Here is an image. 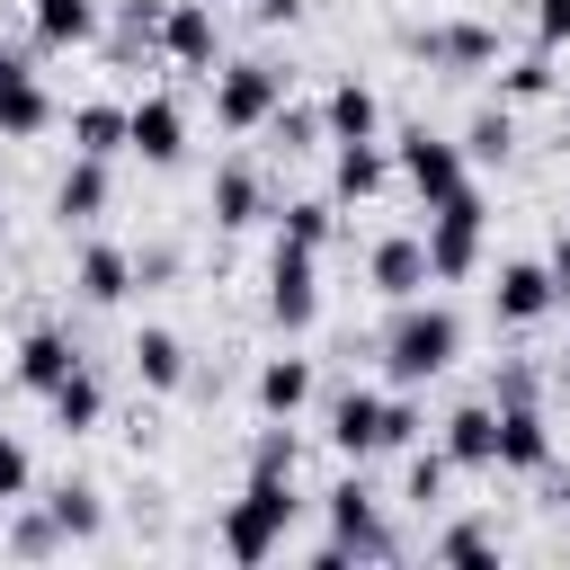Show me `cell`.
<instances>
[{"label": "cell", "instance_id": "1", "mask_svg": "<svg viewBox=\"0 0 570 570\" xmlns=\"http://www.w3.org/2000/svg\"><path fill=\"white\" fill-rule=\"evenodd\" d=\"M383 374L401 383V392H419V383H436L454 356H463V321L445 312V303H428V294H410V303H392V321H383Z\"/></svg>", "mask_w": 570, "mask_h": 570}, {"label": "cell", "instance_id": "2", "mask_svg": "<svg viewBox=\"0 0 570 570\" xmlns=\"http://www.w3.org/2000/svg\"><path fill=\"white\" fill-rule=\"evenodd\" d=\"M285 525H294V472H249L232 517H223V552L232 561H267L285 543Z\"/></svg>", "mask_w": 570, "mask_h": 570}, {"label": "cell", "instance_id": "3", "mask_svg": "<svg viewBox=\"0 0 570 570\" xmlns=\"http://www.w3.org/2000/svg\"><path fill=\"white\" fill-rule=\"evenodd\" d=\"M481 232H490V205H481V187H454L445 205H428V232H419V249H428V276H436V285H463V276L481 267Z\"/></svg>", "mask_w": 570, "mask_h": 570}, {"label": "cell", "instance_id": "4", "mask_svg": "<svg viewBox=\"0 0 570 570\" xmlns=\"http://www.w3.org/2000/svg\"><path fill=\"white\" fill-rule=\"evenodd\" d=\"M321 508H330V543H321V570H338V561H392V552H401V534L374 517V490H365V481H338Z\"/></svg>", "mask_w": 570, "mask_h": 570}, {"label": "cell", "instance_id": "5", "mask_svg": "<svg viewBox=\"0 0 570 570\" xmlns=\"http://www.w3.org/2000/svg\"><path fill=\"white\" fill-rule=\"evenodd\" d=\"M205 80H214V125H223V134H258V125L285 107V71H276V62H258V53H240V62L205 71Z\"/></svg>", "mask_w": 570, "mask_h": 570}, {"label": "cell", "instance_id": "6", "mask_svg": "<svg viewBox=\"0 0 570 570\" xmlns=\"http://www.w3.org/2000/svg\"><path fill=\"white\" fill-rule=\"evenodd\" d=\"M392 178H410V196H419V205H445L454 187H472V160H463V142H445V134L410 125V134L392 142Z\"/></svg>", "mask_w": 570, "mask_h": 570}, {"label": "cell", "instance_id": "7", "mask_svg": "<svg viewBox=\"0 0 570 570\" xmlns=\"http://www.w3.org/2000/svg\"><path fill=\"white\" fill-rule=\"evenodd\" d=\"M267 321H276L285 338H303V330L321 321V258H312V249H285V240H276V258H267Z\"/></svg>", "mask_w": 570, "mask_h": 570}, {"label": "cell", "instance_id": "8", "mask_svg": "<svg viewBox=\"0 0 570 570\" xmlns=\"http://www.w3.org/2000/svg\"><path fill=\"white\" fill-rule=\"evenodd\" d=\"M490 312H499L508 330H534L543 312H561L552 267H543V258H508V267H499V285H490Z\"/></svg>", "mask_w": 570, "mask_h": 570}, {"label": "cell", "instance_id": "9", "mask_svg": "<svg viewBox=\"0 0 570 570\" xmlns=\"http://www.w3.org/2000/svg\"><path fill=\"white\" fill-rule=\"evenodd\" d=\"M160 53H169L178 71H214V62H223L214 9H205V0H169V9H160Z\"/></svg>", "mask_w": 570, "mask_h": 570}, {"label": "cell", "instance_id": "10", "mask_svg": "<svg viewBox=\"0 0 570 570\" xmlns=\"http://www.w3.org/2000/svg\"><path fill=\"white\" fill-rule=\"evenodd\" d=\"M410 53H419L428 71H490V62H499V36L472 27V18H445V27H419Z\"/></svg>", "mask_w": 570, "mask_h": 570}, {"label": "cell", "instance_id": "11", "mask_svg": "<svg viewBox=\"0 0 570 570\" xmlns=\"http://www.w3.org/2000/svg\"><path fill=\"white\" fill-rule=\"evenodd\" d=\"M125 151L151 160V169H169V160L187 151V116H178V98H134V107H125Z\"/></svg>", "mask_w": 570, "mask_h": 570}, {"label": "cell", "instance_id": "12", "mask_svg": "<svg viewBox=\"0 0 570 570\" xmlns=\"http://www.w3.org/2000/svg\"><path fill=\"white\" fill-rule=\"evenodd\" d=\"M330 445H338L347 463H365V454H383V392H365V383H347V392H330Z\"/></svg>", "mask_w": 570, "mask_h": 570}, {"label": "cell", "instance_id": "13", "mask_svg": "<svg viewBox=\"0 0 570 570\" xmlns=\"http://www.w3.org/2000/svg\"><path fill=\"white\" fill-rule=\"evenodd\" d=\"M499 410V401H490ZM552 463V419H543V401H508L499 410V472H543Z\"/></svg>", "mask_w": 570, "mask_h": 570}, {"label": "cell", "instance_id": "14", "mask_svg": "<svg viewBox=\"0 0 570 570\" xmlns=\"http://www.w3.org/2000/svg\"><path fill=\"white\" fill-rule=\"evenodd\" d=\"M27 27H36L45 53H71V45H98L107 0H27Z\"/></svg>", "mask_w": 570, "mask_h": 570}, {"label": "cell", "instance_id": "15", "mask_svg": "<svg viewBox=\"0 0 570 570\" xmlns=\"http://www.w3.org/2000/svg\"><path fill=\"white\" fill-rule=\"evenodd\" d=\"M445 463L454 472H499V410L490 401H463L445 419Z\"/></svg>", "mask_w": 570, "mask_h": 570}, {"label": "cell", "instance_id": "16", "mask_svg": "<svg viewBox=\"0 0 570 570\" xmlns=\"http://www.w3.org/2000/svg\"><path fill=\"white\" fill-rule=\"evenodd\" d=\"M107 196H116V187H107V160H98V151H71V169L53 178V214H62V223H98Z\"/></svg>", "mask_w": 570, "mask_h": 570}, {"label": "cell", "instance_id": "17", "mask_svg": "<svg viewBox=\"0 0 570 570\" xmlns=\"http://www.w3.org/2000/svg\"><path fill=\"white\" fill-rule=\"evenodd\" d=\"M205 214H214L223 232L258 223V214H267V187H258V169H249V160H223V169H214V187H205Z\"/></svg>", "mask_w": 570, "mask_h": 570}, {"label": "cell", "instance_id": "18", "mask_svg": "<svg viewBox=\"0 0 570 570\" xmlns=\"http://www.w3.org/2000/svg\"><path fill=\"white\" fill-rule=\"evenodd\" d=\"M71 285H80V303H125V294H134V249L89 240V249L71 258Z\"/></svg>", "mask_w": 570, "mask_h": 570}, {"label": "cell", "instance_id": "19", "mask_svg": "<svg viewBox=\"0 0 570 570\" xmlns=\"http://www.w3.org/2000/svg\"><path fill=\"white\" fill-rule=\"evenodd\" d=\"M374 294H383V303H410V294H428V249H419V232H392V240H374Z\"/></svg>", "mask_w": 570, "mask_h": 570}, {"label": "cell", "instance_id": "20", "mask_svg": "<svg viewBox=\"0 0 570 570\" xmlns=\"http://www.w3.org/2000/svg\"><path fill=\"white\" fill-rule=\"evenodd\" d=\"M80 365V347H71V330H53V321H36L27 338H18V383L27 392H53L62 374Z\"/></svg>", "mask_w": 570, "mask_h": 570}, {"label": "cell", "instance_id": "21", "mask_svg": "<svg viewBox=\"0 0 570 570\" xmlns=\"http://www.w3.org/2000/svg\"><path fill=\"white\" fill-rule=\"evenodd\" d=\"M321 134H330V142H365V134H383V98H374L365 80H338V89L321 98Z\"/></svg>", "mask_w": 570, "mask_h": 570}, {"label": "cell", "instance_id": "22", "mask_svg": "<svg viewBox=\"0 0 570 570\" xmlns=\"http://www.w3.org/2000/svg\"><path fill=\"white\" fill-rule=\"evenodd\" d=\"M392 187V151L365 134V142H338V169H330V196H347V205H365V196H383Z\"/></svg>", "mask_w": 570, "mask_h": 570}, {"label": "cell", "instance_id": "23", "mask_svg": "<svg viewBox=\"0 0 570 570\" xmlns=\"http://www.w3.org/2000/svg\"><path fill=\"white\" fill-rule=\"evenodd\" d=\"M45 517H53L62 543H98V534H107V499H98L89 481H53V490H45Z\"/></svg>", "mask_w": 570, "mask_h": 570}, {"label": "cell", "instance_id": "24", "mask_svg": "<svg viewBox=\"0 0 570 570\" xmlns=\"http://www.w3.org/2000/svg\"><path fill=\"white\" fill-rule=\"evenodd\" d=\"M45 410H53V428H62V436H89V428L107 419V392H98V374H89V365H71V374L45 392Z\"/></svg>", "mask_w": 570, "mask_h": 570}, {"label": "cell", "instance_id": "25", "mask_svg": "<svg viewBox=\"0 0 570 570\" xmlns=\"http://www.w3.org/2000/svg\"><path fill=\"white\" fill-rule=\"evenodd\" d=\"M330 232H338V205H330V196H294V205L276 214V240H285V249H312V258H321Z\"/></svg>", "mask_w": 570, "mask_h": 570}, {"label": "cell", "instance_id": "26", "mask_svg": "<svg viewBox=\"0 0 570 570\" xmlns=\"http://www.w3.org/2000/svg\"><path fill=\"white\" fill-rule=\"evenodd\" d=\"M134 374H142L151 392H178V383H187V338H178V330H142V338H134Z\"/></svg>", "mask_w": 570, "mask_h": 570}, {"label": "cell", "instance_id": "27", "mask_svg": "<svg viewBox=\"0 0 570 570\" xmlns=\"http://www.w3.org/2000/svg\"><path fill=\"white\" fill-rule=\"evenodd\" d=\"M303 401H312V365H303V356H267V365H258V410H267V419H294Z\"/></svg>", "mask_w": 570, "mask_h": 570}, {"label": "cell", "instance_id": "28", "mask_svg": "<svg viewBox=\"0 0 570 570\" xmlns=\"http://www.w3.org/2000/svg\"><path fill=\"white\" fill-rule=\"evenodd\" d=\"M45 125H53L45 80H36V71H27V80H9V89H0V134H9V142H36Z\"/></svg>", "mask_w": 570, "mask_h": 570}, {"label": "cell", "instance_id": "29", "mask_svg": "<svg viewBox=\"0 0 570 570\" xmlns=\"http://www.w3.org/2000/svg\"><path fill=\"white\" fill-rule=\"evenodd\" d=\"M534 98H552V45H534L499 71V107H534Z\"/></svg>", "mask_w": 570, "mask_h": 570}, {"label": "cell", "instance_id": "30", "mask_svg": "<svg viewBox=\"0 0 570 570\" xmlns=\"http://www.w3.org/2000/svg\"><path fill=\"white\" fill-rule=\"evenodd\" d=\"M71 151H125V107H107V98H89V107H71Z\"/></svg>", "mask_w": 570, "mask_h": 570}, {"label": "cell", "instance_id": "31", "mask_svg": "<svg viewBox=\"0 0 570 570\" xmlns=\"http://www.w3.org/2000/svg\"><path fill=\"white\" fill-rule=\"evenodd\" d=\"M508 142H517V116L508 107H481L463 125V160H508Z\"/></svg>", "mask_w": 570, "mask_h": 570}, {"label": "cell", "instance_id": "32", "mask_svg": "<svg viewBox=\"0 0 570 570\" xmlns=\"http://www.w3.org/2000/svg\"><path fill=\"white\" fill-rule=\"evenodd\" d=\"M160 9H169V0H125V9H116V53H151V45H160Z\"/></svg>", "mask_w": 570, "mask_h": 570}, {"label": "cell", "instance_id": "33", "mask_svg": "<svg viewBox=\"0 0 570 570\" xmlns=\"http://www.w3.org/2000/svg\"><path fill=\"white\" fill-rule=\"evenodd\" d=\"M258 134H267L276 151H312V142H330V134H321V107H276Z\"/></svg>", "mask_w": 570, "mask_h": 570}, {"label": "cell", "instance_id": "34", "mask_svg": "<svg viewBox=\"0 0 570 570\" xmlns=\"http://www.w3.org/2000/svg\"><path fill=\"white\" fill-rule=\"evenodd\" d=\"M294 463H303L294 419H267V428H258V445H249V472H294Z\"/></svg>", "mask_w": 570, "mask_h": 570}, {"label": "cell", "instance_id": "35", "mask_svg": "<svg viewBox=\"0 0 570 570\" xmlns=\"http://www.w3.org/2000/svg\"><path fill=\"white\" fill-rule=\"evenodd\" d=\"M27 490H36V454L0 428V508H27Z\"/></svg>", "mask_w": 570, "mask_h": 570}, {"label": "cell", "instance_id": "36", "mask_svg": "<svg viewBox=\"0 0 570 570\" xmlns=\"http://www.w3.org/2000/svg\"><path fill=\"white\" fill-rule=\"evenodd\" d=\"M436 561H499V534L463 517V525H445V534H436Z\"/></svg>", "mask_w": 570, "mask_h": 570}, {"label": "cell", "instance_id": "37", "mask_svg": "<svg viewBox=\"0 0 570 570\" xmlns=\"http://www.w3.org/2000/svg\"><path fill=\"white\" fill-rule=\"evenodd\" d=\"M490 401H499V410H508V401H543V374H534L525 356H508V365L490 374Z\"/></svg>", "mask_w": 570, "mask_h": 570}, {"label": "cell", "instance_id": "38", "mask_svg": "<svg viewBox=\"0 0 570 570\" xmlns=\"http://www.w3.org/2000/svg\"><path fill=\"white\" fill-rule=\"evenodd\" d=\"M401 445H419V401L383 392V454H401Z\"/></svg>", "mask_w": 570, "mask_h": 570}, {"label": "cell", "instance_id": "39", "mask_svg": "<svg viewBox=\"0 0 570 570\" xmlns=\"http://www.w3.org/2000/svg\"><path fill=\"white\" fill-rule=\"evenodd\" d=\"M445 481H454L445 445H436V454H410V499H419V508H436V499H445Z\"/></svg>", "mask_w": 570, "mask_h": 570}, {"label": "cell", "instance_id": "40", "mask_svg": "<svg viewBox=\"0 0 570 570\" xmlns=\"http://www.w3.org/2000/svg\"><path fill=\"white\" fill-rule=\"evenodd\" d=\"M9 543H18L27 561H45V552H53L62 534H53V517H45V508H27V517H9Z\"/></svg>", "mask_w": 570, "mask_h": 570}, {"label": "cell", "instance_id": "41", "mask_svg": "<svg viewBox=\"0 0 570 570\" xmlns=\"http://www.w3.org/2000/svg\"><path fill=\"white\" fill-rule=\"evenodd\" d=\"M534 45H570V0H534Z\"/></svg>", "mask_w": 570, "mask_h": 570}, {"label": "cell", "instance_id": "42", "mask_svg": "<svg viewBox=\"0 0 570 570\" xmlns=\"http://www.w3.org/2000/svg\"><path fill=\"white\" fill-rule=\"evenodd\" d=\"M178 267V249H134V285H160Z\"/></svg>", "mask_w": 570, "mask_h": 570}, {"label": "cell", "instance_id": "43", "mask_svg": "<svg viewBox=\"0 0 570 570\" xmlns=\"http://www.w3.org/2000/svg\"><path fill=\"white\" fill-rule=\"evenodd\" d=\"M249 9H258V27H294L303 18V0H249Z\"/></svg>", "mask_w": 570, "mask_h": 570}, {"label": "cell", "instance_id": "44", "mask_svg": "<svg viewBox=\"0 0 570 570\" xmlns=\"http://www.w3.org/2000/svg\"><path fill=\"white\" fill-rule=\"evenodd\" d=\"M543 267H552V285H561V294H570V232H561V240H552V258H543Z\"/></svg>", "mask_w": 570, "mask_h": 570}, {"label": "cell", "instance_id": "45", "mask_svg": "<svg viewBox=\"0 0 570 570\" xmlns=\"http://www.w3.org/2000/svg\"><path fill=\"white\" fill-rule=\"evenodd\" d=\"M9 80H27V53H18V45H0V89H9Z\"/></svg>", "mask_w": 570, "mask_h": 570}, {"label": "cell", "instance_id": "46", "mask_svg": "<svg viewBox=\"0 0 570 570\" xmlns=\"http://www.w3.org/2000/svg\"><path fill=\"white\" fill-rule=\"evenodd\" d=\"M0 240H9V205H0Z\"/></svg>", "mask_w": 570, "mask_h": 570}, {"label": "cell", "instance_id": "47", "mask_svg": "<svg viewBox=\"0 0 570 570\" xmlns=\"http://www.w3.org/2000/svg\"><path fill=\"white\" fill-rule=\"evenodd\" d=\"M561 312H570V294H561Z\"/></svg>", "mask_w": 570, "mask_h": 570}]
</instances>
